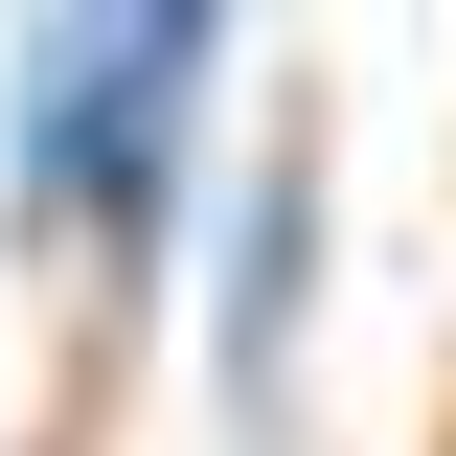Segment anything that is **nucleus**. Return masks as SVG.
I'll return each mask as SVG.
<instances>
[{
    "instance_id": "f257e3e1",
    "label": "nucleus",
    "mask_w": 456,
    "mask_h": 456,
    "mask_svg": "<svg viewBox=\"0 0 456 456\" xmlns=\"http://www.w3.org/2000/svg\"><path fill=\"white\" fill-rule=\"evenodd\" d=\"M297 251H320V183H297V137H274V183H251V228H228V411H274V342H297Z\"/></svg>"
},
{
    "instance_id": "f03ea898",
    "label": "nucleus",
    "mask_w": 456,
    "mask_h": 456,
    "mask_svg": "<svg viewBox=\"0 0 456 456\" xmlns=\"http://www.w3.org/2000/svg\"><path fill=\"white\" fill-rule=\"evenodd\" d=\"M114 46L160 69V92H206V46H228V0H114Z\"/></svg>"
}]
</instances>
